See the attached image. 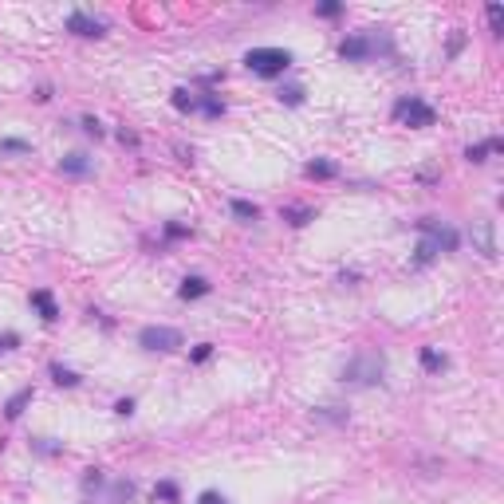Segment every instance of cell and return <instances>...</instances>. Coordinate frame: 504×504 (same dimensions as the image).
Here are the masks:
<instances>
[{
    "instance_id": "obj_1",
    "label": "cell",
    "mask_w": 504,
    "mask_h": 504,
    "mask_svg": "<svg viewBox=\"0 0 504 504\" xmlns=\"http://www.w3.org/2000/svg\"><path fill=\"white\" fill-rule=\"evenodd\" d=\"M417 229H422V244H417V264L433 260L438 252H453L457 249V232L450 229V225H438L433 217L417 221Z\"/></svg>"
},
{
    "instance_id": "obj_2",
    "label": "cell",
    "mask_w": 504,
    "mask_h": 504,
    "mask_svg": "<svg viewBox=\"0 0 504 504\" xmlns=\"http://www.w3.org/2000/svg\"><path fill=\"white\" fill-rule=\"evenodd\" d=\"M244 67H249L252 75H284L288 67H292V52L288 47H252L249 55H244Z\"/></svg>"
},
{
    "instance_id": "obj_3",
    "label": "cell",
    "mask_w": 504,
    "mask_h": 504,
    "mask_svg": "<svg viewBox=\"0 0 504 504\" xmlns=\"http://www.w3.org/2000/svg\"><path fill=\"white\" fill-rule=\"evenodd\" d=\"M383 374H386L383 355L362 351V355H355V359L343 366V383H351V386H374V383H383Z\"/></svg>"
},
{
    "instance_id": "obj_4",
    "label": "cell",
    "mask_w": 504,
    "mask_h": 504,
    "mask_svg": "<svg viewBox=\"0 0 504 504\" xmlns=\"http://www.w3.org/2000/svg\"><path fill=\"white\" fill-rule=\"evenodd\" d=\"M394 119L410 122V126H433V122H438V110L429 107L426 99H417V95H406V99L394 103Z\"/></svg>"
},
{
    "instance_id": "obj_5",
    "label": "cell",
    "mask_w": 504,
    "mask_h": 504,
    "mask_svg": "<svg viewBox=\"0 0 504 504\" xmlns=\"http://www.w3.org/2000/svg\"><path fill=\"white\" fill-rule=\"evenodd\" d=\"M138 343L146 351H177L181 347V331L177 327H142L138 331Z\"/></svg>"
},
{
    "instance_id": "obj_6",
    "label": "cell",
    "mask_w": 504,
    "mask_h": 504,
    "mask_svg": "<svg viewBox=\"0 0 504 504\" xmlns=\"http://www.w3.org/2000/svg\"><path fill=\"white\" fill-rule=\"evenodd\" d=\"M374 52H378V40L366 36V32H359V36H351V40H343V44H339L343 59H371Z\"/></svg>"
},
{
    "instance_id": "obj_7",
    "label": "cell",
    "mask_w": 504,
    "mask_h": 504,
    "mask_svg": "<svg viewBox=\"0 0 504 504\" xmlns=\"http://www.w3.org/2000/svg\"><path fill=\"white\" fill-rule=\"evenodd\" d=\"M473 241H477V249L493 260L496 256V221H477V225H473Z\"/></svg>"
},
{
    "instance_id": "obj_8",
    "label": "cell",
    "mask_w": 504,
    "mask_h": 504,
    "mask_svg": "<svg viewBox=\"0 0 504 504\" xmlns=\"http://www.w3.org/2000/svg\"><path fill=\"white\" fill-rule=\"evenodd\" d=\"M67 28H71L75 36H103L107 32V24L87 16V12H71V16H67Z\"/></svg>"
},
{
    "instance_id": "obj_9",
    "label": "cell",
    "mask_w": 504,
    "mask_h": 504,
    "mask_svg": "<svg viewBox=\"0 0 504 504\" xmlns=\"http://www.w3.org/2000/svg\"><path fill=\"white\" fill-rule=\"evenodd\" d=\"M177 296H181V299H201V296H209V280H205V276H186V280H181V288H177Z\"/></svg>"
},
{
    "instance_id": "obj_10",
    "label": "cell",
    "mask_w": 504,
    "mask_h": 504,
    "mask_svg": "<svg viewBox=\"0 0 504 504\" xmlns=\"http://www.w3.org/2000/svg\"><path fill=\"white\" fill-rule=\"evenodd\" d=\"M32 307H36V311H40V316L47 319V323H52V319H59V307H55V296H52V292H44V288H40V292H32Z\"/></svg>"
},
{
    "instance_id": "obj_11",
    "label": "cell",
    "mask_w": 504,
    "mask_h": 504,
    "mask_svg": "<svg viewBox=\"0 0 504 504\" xmlns=\"http://www.w3.org/2000/svg\"><path fill=\"white\" fill-rule=\"evenodd\" d=\"M59 170L71 174V177H83V174H91V162L83 158V154H67L64 162H59Z\"/></svg>"
},
{
    "instance_id": "obj_12",
    "label": "cell",
    "mask_w": 504,
    "mask_h": 504,
    "mask_svg": "<svg viewBox=\"0 0 504 504\" xmlns=\"http://www.w3.org/2000/svg\"><path fill=\"white\" fill-rule=\"evenodd\" d=\"M496 150H501V138H489V142L469 146V150H465V158H469V162H484V158H489V154H496Z\"/></svg>"
},
{
    "instance_id": "obj_13",
    "label": "cell",
    "mask_w": 504,
    "mask_h": 504,
    "mask_svg": "<svg viewBox=\"0 0 504 504\" xmlns=\"http://www.w3.org/2000/svg\"><path fill=\"white\" fill-rule=\"evenodd\" d=\"M28 402H32V386H24L20 394H12V398H8V406H4V414H8V417H20Z\"/></svg>"
},
{
    "instance_id": "obj_14",
    "label": "cell",
    "mask_w": 504,
    "mask_h": 504,
    "mask_svg": "<svg viewBox=\"0 0 504 504\" xmlns=\"http://www.w3.org/2000/svg\"><path fill=\"white\" fill-rule=\"evenodd\" d=\"M304 174H307V177H319V181H327V177L339 174V165H335V162H307Z\"/></svg>"
},
{
    "instance_id": "obj_15",
    "label": "cell",
    "mask_w": 504,
    "mask_h": 504,
    "mask_svg": "<svg viewBox=\"0 0 504 504\" xmlns=\"http://www.w3.org/2000/svg\"><path fill=\"white\" fill-rule=\"evenodd\" d=\"M232 213H237L241 221H256V217H260V209L252 205V201H244V198H237V201H232Z\"/></svg>"
},
{
    "instance_id": "obj_16",
    "label": "cell",
    "mask_w": 504,
    "mask_h": 504,
    "mask_svg": "<svg viewBox=\"0 0 504 504\" xmlns=\"http://www.w3.org/2000/svg\"><path fill=\"white\" fill-rule=\"evenodd\" d=\"M52 378H55L59 386H79V374L67 371V366H59V362H52Z\"/></svg>"
},
{
    "instance_id": "obj_17",
    "label": "cell",
    "mask_w": 504,
    "mask_h": 504,
    "mask_svg": "<svg viewBox=\"0 0 504 504\" xmlns=\"http://www.w3.org/2000/svg\"><path fill=\"white\" fill-rule=\"evenodd\" d=\"M174 107H177V110H198V99H193L186 87H177V91H174Z\"/></svg>"
},
{
    "instance_id": "obj_18",
    "label": "cell",
    "mask_w": 504,
    "mask_h": 504,
    "mask_svg": "<svg viewBox=\"0 0 504 504\" xmlns=\"http://www.w3.org/2000/svg\"><path fill=\"white\" fill-rule=\"evenodd\" d=\"M154 496H158V501H165V504H174V501H177V484H174V481H162L158 489H154Z\"/></svg>"
},
{
    "instance_id": "obj_19",
    "label": "cell",
    "mask_w": 504,
    "mask_h": 504,
    "mask_svg": "<svg viewBox=\"0 0 504 504\" xmlns=\"http://www.w3.org/2000/svg\"><path fill=\"white\" fill-rule=\"evenodd\" d=\"M198 107L205 110L209 119H217V114H225V103H221V99H213V95H205V99H201Z\"/></svg>"
},
{
    "instance_id": "obj_20",
    "label": "cell",
    "mask_w": 504,
    "mask_h": 504,
    "mask_svg": "<svg viewBox=\"0 0 504 504\" xmlns=\"http://www.w3.org/2000/svg\"><path fill=\"white\" fill-rule=\"evenodd\" d=\"M489 24H493L496 36L504 32V8H501V4H489Z\"/></svg>"
},
{
    "instance_id": "obj_21",
    "label": "cell",
    "mask_w": 504,
    "mask_h": 504,
    "mask_svg": "<svg viewBox=\"0 0 504 504\" xmlns=\"http://www.w3.org/2000/svg\"><path fill=\"white\" fill-rule=\"evenodd\" d=\"M280 103H288V107H299V103H304V87H288V91H280Z\"/></svg>"
},
{
    "instance_id": "obj_22",
    "label": "cell",
    "mask_w": 504,
    "mask_h": 504,
    "mask_svg": "<svg viewBox=\"0 0 504 504\" xmlns=\"http://www.w3.org/2000/svg\"><path fill=\"white\" fill-rule=\"evenodd\" d=\"M422 366H426V371H441V366H445V359H441L438 351H422Z\"/></svg>"
},
{
    "instance_id": "obj_23",
    "label": "cell",
    "mask_w": 504,
    "mask_h": 504,
    "mask_svg": "<svg viewBox=\"0 0 504 504\" xmlns=\"http://www.w3.org/2000/svg\"><path fill=\"white\" fill-rule=\"evenodd\" d=\"M0 150H4V154H28L32 146L20 142V138H4V142H0Z\"/></svg>"
},
{
    "instance_id": "obj_24",
    "label": "cell",
    "mask_w": 504,
    "mask_h": 504,
    "mask_svg": "<svg viewBox=\"0 0 504 504\" xmlns=\"http://www.w3.org/2000/svg\"><path fill=\"white\" fill-rule=\"evenodd\" d=\"M284 217H292V225H307V217H311V209H288Z\"/></svg>"
},
{
    "instance_id": "obj_25",
    "label": "cell",
    "mask_w": 504,
    "mask_h": 504,
    "mask_svg": "<svg viewBox=\"0 0 504 504\" xmlns=\"http://www.w3.org/2000/svg\"><path fill=\"white\" fill-rule=\"evenodd\" d=\"M16 343H20V335H12V331H4V335H0V351H12Z\"/></svg>"
},
{
    "instance_id": "obj_26",
    "label": "cell",
    "mask_w": 504,
    "mask_h": 504,
    "mask_svg": "<svg viewBox=\"0 0 504 504\" xmlns=\"http://www.w3.org/2000/svg\"><path fill=\"white\" fill-rule=\"evenodd\" d=\"M319 16H339V12H343V4H335V0H331V4H319Z\"/></svg>"
},
{
    "instance_id": "obj_27",
    "label": "cell",
    "mask_w": 504,
    "mask_h": 504,
    "mask_svg": "<svg viewBox=\"0 0 504 504\" xmlns=\"http://www.w3.org/2000/svg\"><path fill=\"white\" fill-rule=\"evenodd\" d=\"M209 355H213V347H209V343H201L198 351H193V362H205V359H209Z\"/></svg>"
},
{
    "instance_id": "obj_28",
    "label": "cell",
    "mask_w": 504,
    "mask_h": 504,
    "mask_svg": "<svg viewBox=\"0 0 504 504\" xmlns=\"http://www.w3.org/2000/svg\"><path fill=\"white\" fill-rule=\"evenodd\" d=\"M83 131H87V134H95V138H99V134H103V126H99V122H95V119H83Z\"/></svg>"
},
{
    "instance_id": "obj_29",
    "label": "cell",
    "mask_w": 504,
    "mask_h": 504,
    "mask_svg": "<svg viewBox=\"0 0 504 504\" xmlns=\"http://www.w3.org/2000/svg\"><path fill=\"white\" fill-rule=\"evenodd\" d=\"M198 504H225V496H217V493H201V501Z\"/></svg>"
}]
</instances>
